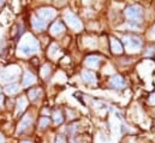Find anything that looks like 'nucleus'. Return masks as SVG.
<instances>
[{
    "label": "nucleus",
    "mask_w": 155,
    "mask_h": 143,
    "mask_svg": "<svg viewBox=\"0 0 155 143\" xmlns=\"http://www.w3.org/2000/svg\"><path fill=\"white\" fill-rule=\"evenodd\" d=\"M55 10L52 8V7H42L39 10V16L41 18L46 19V21H49V19H53L55 17Z\"/></svg>",
    "instance_id": "nucleus-6"
},
{
    "label": "nucleus",
    "mask_w": 155,
    "mask_h": 143,
    "mask_svg": "<svg viewBox=\"0 0 155 143\" xmlns=\"http://www.w3.org/2000/svg\"><path fill=\"white\" fill-rule=\"evenodd\" d=\"M40 49V45L38 40L31 34H25L21 38L18 47H17V54L21 57H28L31 54L38 53Z\"/></svg>",
    "instance_id": "nucleus-1"
},
{
    "label": "nucleus",
    "mask_w": 155,
    "mask_h": 143,
    "mask_svg": "<svg viewBox=\"0 0 155 143\" xmlns=\"http://www.w3.org/2000/svg\"><path fill=\"white\" fill-rule=\"evenodd\" d=\"M19 72H21V70L17 66L6 68L5 70L0 72V82L1 83H7V82H11V81H15V79H17Z\"/></svg>",
    "instance_id": "nucleus-3"
},
{
    "label": "nucleus",
    "mask_w": 155,
    "mask_h": 143,
    "mask_svg": "<svg viewBox=\"0 0 155 143\" xmlns=\"http://www.w3.org/2000/svg\"><path fill=\"white\" fill-rule=\"evenodd\" d=\"M48 124H49V119H48V118H46V117L41 118V120H40V126H41V128H45V126H47Z\"/></svg>",
    "instance_id": "nucleus-21"
},
{
    "label": "nucleus",
    "mask_w": 155,
    "mask_h": 143,
    "mask_svg": "<svg viewBox=\"0 0 155 143\" xmlns=\"http://www.w3.org/2000/svg\"><path fill=\"white\" fill-rule=\"evenodd\" d=\"M111 48H112L113 53H116V54L123 53V47H121L120 42L116 38H111Z\"/></svg>",
    "instance_id": "nucleus-15"
},
{
    "label": "nucleus",
    "mask_w": 155,
    "mask_h": 143,
    "mask_svg": "<svg viewBox=\"0 0 155 143\" xmlns=\"http://www.w3.org/2000/svg\"><path fill=\"white\" fill-rule=\"evenodd\" d=\"M31 24H33L34 29H36V30H43V29L46 28L45 21L40 19L38 16H33V17H31Z\"/></svg>",
    "instance_id": "nucleus-10"
},
{
    "label": "nucleus",
    "mask_w": 155,
    "mask_h": 143,
    "mask_svg": "<svg viewBox=\"0 0 155 143\" xmlns=\"http://www.w3.org/2000/svg\"><path fill=\"white\" fill-rule=\"evenodd\" d=\"M27 104H28V101H27V99L25 98H19L18 99V101H17V107H16V114H21L25 107H27Z\"/></svg>",
    "instance_id": "nucleus-14"
},
{
    "label": "nucleus",
    "mask_w": 155,
    "mask_h": 143,
    "mask_svg": "<svg viewBox=\"0 0 155 143\" xmlns=\"http://www.w3.org/2000/svg\"><path fill=\"white\" fill-rule=\"evenodd\" d=\"M21 143H31V142H28V141H23V142H21Z\"/></svg>",
    "instance_id": "nucleus-27"
},
{
    "label": "nucleus",
    "mask_w": 155,
    "mask_h": 143,
    "mask_svg": "<svg viewBox=\"0 0 155 143\" xmlns=\"http://www.w3.org/2000/svg\"><path fill=\"white\" fill-rule=\"evenodd\" d=\"M64 19H65V22L68 23V25H69L70 28H72L75 32H81V30H82V28H83L82 22L79 21V18H78L77 16L74 15L72 12H70V11L65 12V13H64Z\"/></svg>",
    "instance_id": "nucleus-5"
},
{
    "label": "nucleus",
    "mask_w": 155,
    "mask_h": 143,
    "mask_svg": "<svg viewBox=\"0 0 155 143\" xmlns=\"http://www.w3.org/2000/svg\"><path fill=\"white\" fill-rule=\"evenodd\" d=\"M31 121H33V118L29 115V114H27L23 119H22V121L19 123V125H18V129H17V132L18 134H21V132H23L30 124H31Z\"/></svg>",
    "instance_id": "nucleus-8"
},
{
    "label": "nucleus",
    "mask_w": 155,
    "mask_h": 143,
    "mask_svg": "<svg viewBox=\"0 0 155 143\" xmlns=\"http://www.w3.org/2000/svg\"><path fill=\"white\" fill-rule=\"evenodd\" d=\"M58 53H59V47L55 43H52L51 47H49V49H48V55L51 58H55L58 55Z\"/></svg>",
    "instance_id": "nucleus-17"
},
{
    "label": "nucleus",
    "mask_w": 155,
    "mask_h": 143,
    "mask_svg": "<svg viewBox=\"0 0 155 143\" xmlns=\"http://www.w3.org/2000/svg\"><path fill=\"white\" fill-rule=\"evenodd\" d=\"M125 16L132 22H141L142 16H143L142 7L138 6V5H130L125 10Z\"/></svg>",
    "instance_id": "nucleus-4"
},
{
    "label": "nucleus",
    "mask_w": 155,
    "mask_h": 143,
    "mask_svg": "<svg viewBox=\"0 0 155 143\" xmlns=\"http://www.w3.org/2000/svg\"><path fill=\"white\" fill-rule=\"evenodd\" d=\"M49 72H51V66L48 64L43 65L42 69H41V77H47L49 75Z\"/></svg>",
    "instance_id": "nucleus-20"
},
{
    "label": "nucleus",
    "mask_w": 155,
    "mask_h": 143,
    "mask_svg": "<svg viewBox=\"0 0 155 143\" xmlns=\"http://www.w3.org/2000/svg\"><path fill=\"white\" fill-rule=\"evenodd\" d=\"M82 78L89 84H95L96 83V77L91 71H83L82 72Z\"/></svg>",
    "instance_id": "nucleus-12"
},
{
    "label": "nucleus",
    "mask_w": 155,
    "mask_h": 143,
    "mask_svg": "<svg viewBox=\"0 0 155 143\" xmlns=\"http://www.w3.org/2000/svg\"><path fill=\"white\" fill-rule=\"evenodd\" d=\"M53 118H54V123L55 124H60L63 121V115H61V112L60 111H55L53 113Z\"/></svg>",
    "instance_id": "nucleus-19"
},
{
    "label": "nucleus",
    "mask_w": 155,
    "mask_h": 143,
    "mask_svg": "<svg viewBox=\"0 0 155 143\" xmlns=\"http://www.w3.org/2000/svg\"><path fill=\"white\" fill-rule=\"evenodd\" d=\"M2 100H4V98H2V96H1V95H0V105H1V104H2Z\"/></svg>",
    "instance_id": "nucleus-26"
},
{
    "label": "nucleus",
    "mask_w": 155,
    "mask_h": 143,
    "mask_svg": "<svg viewBox=\"0 0 155 143\" xmlns=\"http://www.w3.org/2000/svg\"><path fill=\"white\" fill-rule=\"evenodd\" d=\"M5 91L7 93V94H10V95H13V94H16V93H18L19 91V85H17V84H10V85H7L6 88H5Z\"/></svg>",
    "instance_id": "nucleus-16"
},
{
    "label": "nucleus",
    "mask_w": 155,
    "mask_h": 143,
    "mask_svg": "<svg viewBox=\"0 0 155 143\" xmlns=\"http://www.w3.org/2000/svg\"><path fill=\"white\" fill-rule=\"evenodd\" d=\"M110 84H111L113 88H118V89H120V88H124V87H125V82H124L123 77H121V76H119V75L113 76V77L110 79Z\"/></svg>",
    "instance_id": "nucleus-7"
},
{
    "label": "nucleus",
    "mask_w": 155,
    "mask_h": 143,
    "mask_svg": "<svg viewBox=\"0 0 155 143\" xmlns=\"http://www.w3.org/2000/svg\"><path fill=\"white\" fill-rule=\"evenodd\" d=\"M40 95H41V90H40V89H31V90L29 91V99H30V100L38 99Z\"/></svg>",
    "instance_id": "nucleus-18"
},
{
    "label": "nucleus",
    "mask_w": 155,
    "mask_h": 143,
    "mask_svg": "<svg viewBox=\"0 0 155 143\" xmlns=\"http://www.w3.org/2000/svg\"><path fill=\"white\" fill-rule=\"evenodd\" d=\"M149 101H150V104H152V105H155V93L150 95V98H149Z\"/></svg>",
    "instance_id": "nucleus-22"
},
{
    "label": "nucleus",
    "mask_w": 155,
    "mask_h": 143,
    "mask_svg": "<svg viewBox=\"0 0 155 143\" xmlns=\"http://www.w3.org/2000/svg\"><path fill=\"white\" fill-rule=\"evenodd\" d=\"M35 82H36V77L31 72L27 71L24 73V77H23V85L24 87H29V85L34 84Z\"/></svg>",
    "instance_id": "nucleus-9"
},
{
    "label": "nucleus",
    "mask_w": 155,
    "mask_h": 143,
    "mask_svg": "<svg viewBox=\"0 0 155 143\" xmlns=\"http://www.w3.org/2000/svg\"><path fill=\"white\" fill-rule=\"evenodd\" d=\"M152 36L155 38V25H154V28H153V30H152Z\"/></svg>",
    "instance_id": "nucleus-25"
},
{
    "label": "nucleus",
    "mask_w": 155,
    "mask_h": 143,
    "mask_svg": "<svg viewBox=\"0 0 155 143\" xmlns=\"http://www.w3.org/2000/svg\"><path fill=\"white\" fill-rule=\"evenodd\" d=\"M64 30H65V29H64V25H63L60 22H55V23L51 27V34H52V35H54V36L61 34Z\"/></svg>",
    "instance_id": "nucleus-13"
},
{
    "label": "nucleus",
    "mask_w": 155,
    "mask_h": 143,
    "mask_svg": "<svg viewBox=\"0 0 155 143\" xmlns=\"http://www.w3.org/2000/svg\"><path fill=\"white\" fill-rule=\"evenodd\" d=\"M57 143H65V140H64L63 137H58V140H57Z\"/></svg>",
    "instance_id": "nucleus-23"
},
{
    "label": "nucleus",
    "mask_w": 155,
    "mask_h": 143,
    "mask_svg": "<svg viewBox=\"0 0 155 143\" xmlns=\"http://www.w3.org/2000/svg\"><path fill=\"white\" fill-rule=\"evenodd\" d=\"M123 41H124L125 48L129 53H137L142 47V41L136 36L126 35L123 37Z\"/></svg>",
    "instance_id": "nucleus-2"
},
{
    "label": "nucleus",
    "mask_w": 155,
    "mask_h": 143,
    "mask_svg": "<svg viewBox=\"0 0 155 143\" xmlns=\"http://www.w3.org/2000/svg\"><path fill=\"white\" fill-rule=\"evenodd\" d=\"M5 142V140H4V137H2V135L0 134V143H4Z\"/></svg>",
    "instance_id": "nucleus-24"
},
{
    "label": "nucleus",
    "mask_w": 155,
    "mask_h": 143,
    "mask_svg": "<svg viewBox=\"0 0 155 143\" xmlns=\"http://www.w3.org/2000/svg\"><path fill=\"white\" fill-rule=\"evenodd\" d=\"M100 62H101L100 57L90 55V57H88V58L85 59V65H87L88 68H96V66H99Z\"/></svg>",
    "instance_id": "nucleus-11"
}]
</instances>
